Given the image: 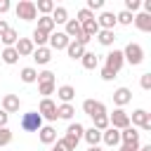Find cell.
Listing matches in <instances>:
<instances>
[{"label":"cell","mask_w":151,"mask_h":151,"mask_svg":"<svg viewBox=\"0 0 151 151\" xmlns=\"http://www.w3.org/2000/svg\"><path fill=\"white\" fill-rule=\"evenodd\" d=\"M120 52H123V59L130 61L132 66H139V64L144 61V47H142L139 42H127L125 50H120Z\"/></svg>","instance_id":"6da1fadb"},{"label":"cell","mask_w":151,"mask_h":151,"mask_svg":"<svg viewBox=\"0 0 151 151\" xmlns=\"http://www.w3.org/2000/svg\"><path fill=\"white\" fill-rule=\"evenodd\" d=\"M130 125H132V127H139V130H144V132H149V130H151V113L144 111V109H134L132 116H130Z\"/></svg>","instance_id":"7a4b0ae2"},{"label":"cell","mask_w":151,"mask_h":151,"mask_svg":"<svg viewBox=\"0 0 151 151\" xmlns=\"http://www.w3.org/2000/svg\"><path fill=\"white\" fill-rule=\"evenodd\" d=\"M14 12H17V17L24 19V21H33V19L38 17V12H35V2H33V0H19L17 7H14Z\"/></svg>","instance_id":"3957f363"},{"label":"cell","mask_w":151,"mask_h":151,"mask_svg":"<svg viewBox=\"0 0 151 151\" xmlns=\"http://www.w3.org/2000/svg\"><path fill=\"white\" fill-rule=\"evenodd\" d=\"M40 127H42V118H40L38 111H28V113L21 116V130H26V132H38Z\"/></svg>","instance_id":"277c9868"},{"label":"cell","mask_w":151,"mask_h":151,"mask_svg":"<svg viewBox=\"0 0 151 151\" xmlns=\"http://www.w3.org/2000/svg\"><path fill=\"white\" fill-rule=\"evenodd\" d=\"M109 125L116 127V130H125V127H130V113H125L123 109H116V111L109 116Z\"/></svg>","instance_id":"5b68a950"},{"label":"cell","mask_w":151,"mask_h":151,"mask_svg":"<svg viewBox=\"0 0 151 151\" xmlns=\"http://www.w3.org/2000/svg\"><path fill=\"white\" fill-rule=\"evenodd\" d=\"M123 64H125V59H123V52H120V50H111V52L106 54V61H104V66H106L109 71L118 73V71L123 68Z\"/></svg>","instance_id":"8992f818"},{"label":"cell","mask_w":151,"mask_h":151,"mask_svg":"<svg viewBox=\"0 0 151 151\" xmlns=\"http://www.w3.org/2000/svg\"><path fill=\"white\" fill-rule=\"evenodd\" d=\"M83 111H85L90 118H94V116H104V113H106V106H104V101H99V99H85V101H83Z\"/></svg>","instance_id":"52a82bcc"},{"label":"cell","mask_w":151,"mask_h":151,"mask_svg":"<svg viewBox=\"0 0 151 151\" xmlns=\"http://www.w3.org/2000/svg\"><path fill=\"white\" fill-rule=\"evenodd\" d=\"M120 142H123V146H132V149H139V132H137V127H125V130H120Z\"/></svg>","instance_id":"ba28073f"},{"label":"cell","mask_w":151,"mask_h":151,"mask_svg":"<svg viewBox=\"0 0 151 151\" xmlns=\"http://www.w3.org/2000/svg\"><path fill=\"white\" fill-rule=\"evenodd\" d=\"M68 42H71V38L64 33V31H57V33H52L50 35V40H47V45H50V50H66L68 47Z\"/></svg>","instance_id":"9c48e42d"},{"label":"cell","mask_w":151,"mask_h":151,"mask_svg":"<svg viewBox=\"0 0 151 151\" xmlns=\"http://www.w3.org/2000/svg\"><path fill=\"white\" fill-rule=\"evenodd\" d=\"M38 113L42 120H57V104L52 99H42L38 106Z\"/></svg>","instance_id":"30bf717a"},{"label":"cell","mask_w":151,"mask_h":151,"mask_svg":"<svg viewBox=\"0 0 151 151\" xmlns=\"http://www.w3.org/2000/svg\"><path fill=\"white\" fill-rule=\"evenodd\" d=\"M130 101H132V90H130V87H118V90L113 92V104H116L118 109L127 106Z\"/></svg>","instance_id":"8fae6325"},{"label":"cell","mask_w":151,"mask_h":151,"mask_svg":"<svg viewBox=\"0 0 151 151\" xmlns=\"http://www.w3.org/2000/svg\"><path fill=\"white\" fill-rule=\"evenodd\" d=\"M94 19H97V24H99L101 31H113V28H116V14H113V12H101V14L94 17Z\"/></svg>","instance_id":"7c38bea8"},{"label":"cell","mask_w":151,"mask_h":151,"mask_svg":"<svg viewBox=\"0 0 151 151\" xmlns=\"http://www.w3.org/2000/svg\"><path fill=\"white\" fill-rule=\"evenodd\" d=\"M19 106H21V99H19L17 94H5V97H2V111H5L7 116H9V113H17Z\"/></svg>","instance_id":"4fadbf2b"},{"label":"cell","mask_w":151,"mask_h":151,"mask_svg":"<svg viewBox=\"0 0 151 151\" xmlns=\"http://www.w3.org/2000/svg\"><path fill=\"white\" fill-rule=\"evenodd\" d=\"M14 50H17V54H19V57H31V54H33V50H35V45L31 42V38H19V40H17V45H14Z\"/></svg>","instance_id":"5bb4252c"},{"label":"cell","mask_w":151,"mask_h":151,"mask_svg":"<svg viewBox=\"0 0 151 151\" xmlns=\"http://www.w3.org/2000/svg\"><path fill=\"white\" fill-rule=\"evenodd\" d=\"M101 142H104L106 146H118V144H120V130L106 127V130L101 132Z\"/></svg>","instance_id":"9a60e30c"},{"label":"cell","mask_w":151,"mask_h":151,"mask_svg":"<svg viewBox=\"0 0 151 151\" xmlns=\"http://www.w3.org/2000/svg\"><path fill=\"white\" fill-rule=\"evenodd\" d=\"M132 24L142 31V33H151V14H144V12H139V14H134V19H132Z\"/></svg>","instance_id":"2e32d148"},{"label":"cell","mask_w":151,"mask_h":151,"mask_svg":"<svg viewBox=\"0 0 151 151\" xmlns=\"http://www.w3.org/2000/svg\"><path fill=\"white\" fill-rule=\"evenodd\" d=\"M31 57H33V61H35V64L45 66V64H50V59H52V50H50V47H35Z\"/></svg>","instance_id":"e0dca14e"},{"label":"cell","mask_w":151,"mask_h":151,"mask_svg":"<svg viewBox=\"0 0 151 151\" xmlns=\"http://www.w3.org/2000/svg\"><path fill=\"white\" fill-rule=\"evenodd\" d=\"M57 97L61 99V104H71L76 99V87L73 85H61V87H57Z\"/></svg>","instance_id":"ac0fdd59"},{"label":"cell","mask_w":151,"mask_h":151,"mask_svg":"<svg viewBox=\"0 0 151 151\" xmlns=\"http://www.w3.org/2000/svg\"><path fill=\"white\" fill-rule=\"evenodd\" d=\"M38 137H40L42 144H54V142H57V130H54L52 125H42V127L38 130Z\"/></svg>","instance_id":"d6986e66"},{"label":"cell","mask_w":151,"mask_h":151,"mask_svg":"<svg viewBox=\"0 0 151 151\" xmlns=\"http://www.w3.org/2000/svg\"><path fill=\"white\" fill-rule=\"evenodd\" d=\"M64 26H66V28H64V33H66L71 40H78V38L83 35V28H80V24H78L76 19H68Z\"/></svg>","instance_id":"ffe728a7"},{"label":"cell","mask_w":151,"mask_h":151,"mask_svg":"<svg viewBox=\"0 0 151 151\" xmlns=\"http://www.w3.org/2000/svg\"><path fill=\"white\" fill-rule=\"evenodd\" d=\"M80 64H83L87 71H94V68L99 66V57H97L94 52H87V50H85V54L80 57Z\"/></svg>","instance_id":"44dd1931"},{"label":"cell","mask_w":151,"mask_h":151,"mask_svg":"<svg viewBox=\"0 0 151 151\" xmlns=\"http://www.w3.org/2000/svg\"><path fill=\"white\" fill-rule=\"evenodd\" d=\"M83 139H85L90 146H99V142H101V132L94 130V127H87V130L83 132Z\"/></svg>","instance_id":"7402d4cb"},{"label":"cell","mask_w":151,"mask_h":151,"mask_svg":"<svg viewBox=\"0 0 151 151\" xmlns=\"http://www.w3.org/2000/svg\"><path fill=\"white\" fill-rule=\"evenodd\" d=\"M50 17H52L54 26H57V24H66V21H68V9L59 5V7H54V9H52V14H50Z\"/></svg>","instance_id":"603a6c76"},{"label":"cell","mask_w":151,"mask_h":151,"mask_svg":"<svg viewBox=\"0 0 151 151\" xmlns=\"http://www.w3.org/2000/svg\"><path fill=\"white\" fill-rule=\"evenodd\" d=\"M54 21H52V17H38V31H42V33H47V35H52L54 33Z\"/></svg>","instance_id":"cb8c5ba5"},{"label":"cell","mask_w":151,"mask_h":151,"mask_svg":"<svg viewBox=\"0 0 151 151\" xmlns=\"http://www.w3.org/2000/svg\"><path fill=\"white\" fill-rule=\"evenodd\" d=\"M17 40H19V33H17L14 28H7V31L0 35V42H2L5 47H14V45H17Z\"/></svg>","instance_id":"d4e9b609"},{"label":"cell","mask_w":151,"mask_h":151,"mask_svg":"<svg viewBox=\"0 0 151 151\" xmlns=\"http://www.w3.org/2000/svg\"><path fill=\"white\" fill-rule=\"evenodd\" d=\"M97 40H99V45H104V47H111V45L116 42V33H113V31H101V28H99V33H97Z\"/></svg>","instance_id":"484cf974"},{"label":"cell","mask_w":151,"mask_h":151,"mask_svg":"<svg viewBox=\"0 0 151 151\" xmlns=\"http://www.w3.org/2000/svg\"><path fill=\"white\" fill-rule=\"evenodd\" d=\"M66 54H68L71 59H80V57L85 54V47H83L80 42H76V40H71V42H68V47H66Z\"/></svg>","instance_id":"4316f807"},{"label":"cell","mask_w":151,"mask_h":151,"mask_svg":"<svg viewBox=\"0 0 151 151\" xmlns=\"http://www.w3.org/2000/svg\"><path fill=\"white\" fill-rule=\"evenodd\" d=\"M19 78H21V83H26V85H31V83H35V80H38V71H35L33 66H26V68H21V73H19Z\"/></svg>","instance_id":"83f0119b"},{"label":"cell","mask_w":151,"mask_h":151,"mask_svg":"<svg viewBox=\"0 0 151 151\" xmlns=\"http://www.w3.org/2000/svg\"><path fill=\"white\" fill-rule=\"evenodd\" d=\"M73 113H76L73 104H59L57 106V118H61V120H71Z\"/></svg>","instance_id":"f1b7e54d"},{"label":"cell","mask_w":151,"mask_h":151,"mask_svg":"<svg viewBox=\"0 0 151 151\" xmlns=\"http://www.w3.org/2000/svg\"><path fill=\"white\" fill-rule=\"evenodd\" d=\"M83 132H85V127H83L80 123H71V125L66 127V137H71V139H76V142L83 139Z\"/></svg>","instance_id":"f546056e"},{"label":"cell","mask_w":151,"mask_h":151,"mask_svg":"<svg viewBox=\"0 0 151 151\" xmlns=\"http://www.w3.org/2000/svg\"><path fill=\"white\" fill-rule=\"evenodd\" d=\"M54 7H57V5H54L52 0H38V2H35V12H40L42 17H50Z\"/></svg>","instance_id":"4dcf8cb0"},{"label":"cell","mask_w":151,"mask_h":151,"mask_svg":"<svg viewBox=\"0 0 151 151\" xmlns=\"http://www.w3.org/2000/svg\"><path fill=\"white\" fill-rule=\"evenodd\" d=\"M80 28H83V35H87V38H94V35L99 33V24H97V19L80 24Z\"/></svg>","instance_id":"1f68e13d"},{"label":"cell","mask_w":151,"mask_h":151,"mask_svg":"<svg viewBox=\"0 0 151 151\" xmlns=\"http://www.w3.org/2000/svg\"><path fill=\"white\" fill-rule=\"evenodd\" d=\"M0 57H2V61H5L7 66H12V64H17V61H19V54H17V50H14V47H5Z\"/></svg>","instance_id":"d6a6232c"},{"label":"cell","mask_w":151,"mask_h":151,"mask_svg":"<svg viewBox=\"0 0 151 151\" xmlns=\"http://www.w3.org/2000/svg\"><path fill=\"white\" fill-rule=\"evenodd\" d=\"M54 146H59L61 151H76L78 142H76V139H71V137H61V139H57V142H54Z\"/></svg>","instance_id":"836d02e7"},{"label":"cell","mask_w":151,"mask_h":151,"mask_svg":"<svg viewBox=\"0 0 151 151\" xmlns=\"http://www.w3.org/2000/svg\"><path fill=\"white\" fill-rule=\"evenodd\" d=\"M47 40H50V35L47 33H42V31H33V35H31V42L33 45H38V47H47Z\"/></svg>","instance_id":"e575fe53"},{"label":"cell","mask_w":151,"mask_h":151,"mask_svg":"<svg viewBox=\"0 0 151 151\" xmlns=\"http://www.w3.org/2000/svg\"><path fill=\"white\" fill-rule=\"evenodd\" d=\"M57 90V83H40L38 85V92L42 94V99H50V94H54Z\"/></svg>","instance_id":"d590c367"},{"label":"cell","mask_w":151,"mask_h":151,"mask_svg":"<svg viewBox=\"0 0 151 151\" xmlns=\"http://www.w3.org/2000/svg\"><path fill=\"white\" fill-rule=\"evenodd\" d=\"M92 120H94V125H92V127H94V130H99V132H104L106 127H111V125H109V113H104V116H94Z\"/></svg>","instance_id":"8d00e7d4"},{"label":"cell","mask_w":151,"mask_h":151,"mask_svg":"<svg viewBox=\"0 0 151 151\" xmlns=\"http://www.w3.org/2000/svg\"><path fill=\"white\" fill-rule=\"evenodd\" d=\"M132 19H134V14H130V12H125V9H120V12L116 14V24H123V26H130Z\"/></svg>","instance_id":"74e56055"},{"label":"cell","mask_w":151,"mask_h":151,"mask_svg":"<svg viewBox=\"0 0 151 151\" xmlns=\"http://www.w3.org/2000/svg\"><path fill=\"white\" fill-rule=\"evenodd\" d=\"M12 139H14L12 130H9V127H0V146H7V144H12Z\"/></svg>","instance_id":"f35d334b"},{"label":"cell","mask_w":151,"mask_h":151,"mask_svg":"<svg viewBox=\"0 0 151 151\" xmlns=\"http://www.w3.org/2000/svg\"><path fill=\"white\" fill-rule=\"evenodd\" d=\"M92 19H94V12H90V9H85V7L78 9V19H76L78 24H85V21H92Z\"/></svg>","instance_id":"ab89813d"},{"label":"cell","mask_w":151,"mask_h":151,"mask_svg":"<svg viewBox=\"0 0 151 151\" xmlns=\"http://www.w3.org/2000/svg\"><path fill=\"white\" fill-rule=\"evenodd\" d=\"M35 83L40 85V83H57V80H54V73H52V71H40Z\"/></svg>","instance_id":"60d3db41"},{"label":"cell","mask_w":151,"mask_h":151,"mask_svg":"<svg viewBox=\"0 0 151 151\" xmlns=\"http://www.w3.org/2000/svg\"><path fill=\"white\" fill-rule=\"evenodd\" d=\"M139 7H142V0H125V12L132 14V12H137Z\"/></svg>","instance_id":"b9f144b4"},{"label":"cell","mask_w":151,"mask_h":151,"mask_svg":"<svg viewBox=\"0 0 151 151\" xmlns=\"http://www.w3.org/2000/svg\"><path fill=\"white\" fill-rule=\"evenodd\" d=\"M139 85H142V90H151V73H142V78H139Z\"/></svg>","instance_id":"7bdbcfd3"},{"label":"cell","mask_w":151,"mask_h":151,"mask_svg":"<svg viewBox=\"0 0 151 151\" xmlns=\"http://www.w3.org/2000/svg\"><path fill=\"white\" fill-rule=\"evenodd\" d=\"M101 7H104V0H87V7L85 9L94 12V9H101Z\"/></svg>","instance_id":"ee69618b"},{"label":"cell","mask_w":151,"mask_h":151,"mask_svg":"<svg viewBox=\"0 0 151 151\" xmlns=\"http://www.w3.org/2000/svg\"><path fill=\"white\" fill-rule=\"evenodd\" d=\"M113 78H116V73H113V71H109V68L104 66V68H101V80H113Z\"/></svg>","instance_id":"f6af8a7d"},{"label":"cell","mask_w":151,"mask_h":151,"mask_svg":"<svg viewBox=\"0 0 151 151\" xmlns=\"http://www.w3.org/2000/svg\"><path fill=\"white\" fill-rule=\"evenodd\" d=\"M12 9V2L9 0H0V14H5V12H9Z\"/></svg>","instance_id":"bcb514c9"},{"label":"cell","mask_w":151,"mask_h":151,"mask_svg":"<svg viewBox=\"0 0 151 151\" xmlns=\"http://www.w3.org/2000/svg\"><path fill=\"white\" fill-rule=\"evenodd\" d=\"M7 120H9V116H7V113L0 109V127H7Z\"/></svg>","instance_id":"7dc6e473"},{"label":"cell","mask_w":151,"mask_h":151,"mask_svg":"<svg viewBox=\"0 0 151 151\" xmlns=\"http://www.w3.org/2000/svg\"><path fill=\"white\" fill-rule=\"evenodd\" d=\"M7 28H9V24H7V21H5V19H0V35H2V33H5V31H7Z\"/></svg>","instance_id":"c3c4849f"},{"label":"cell","mask_w":151,"mask_h":151,"mask_svg":"<svg viewBox=\"0 0 151 151\" xmlns=\"http://www.w3.org/2000/svg\"><path fill=\"white\" fill-rule=\"evenodd\" d=\"M137 151H151V144H144V146H139Z\"/></svg>","instance_id":"681fc988"},{"label":"cell","mask_w":151,"mask_h":151,"mask_svg":"<svg viewBox=\"0 0 151 151\" xmlns=\"http://www.w3.org/2000/svg\"><path fill=\"white\" fill-rule=\"evenodd\" d=\"M118 151H137V149H132V146H120Z\"/></svg>","instance_id":"f907efd6"},{"label":"cell","mask_w":151,"mask_h":151,"mask_svg":"<svg viewBox=\"0 0 151 151\" xmlns=\"http://www.w3.org/2000/svg\"><path fill=\"white\" fill-rule=\"evenodd\" d=\"M87 151H104V149H101V146H90Z\"/></svg>","instance_id":"816d5d0a"},{"label":"cell","mask_w":151,"mask_h":151,"mask_svg":"<svg viewBox=\"0 0 151 151\" xmlns=\"http://www.w3.org/2000/svg\"><path fill=\"white\" fill-rule=\"evenodd\" d=\"M52 151H61V149H59V146H52Z\"/></svg>","instance_id":"f5cc1de1"}]
</instances>
